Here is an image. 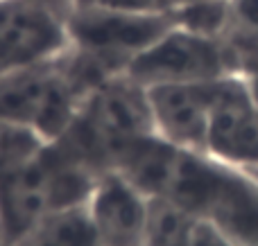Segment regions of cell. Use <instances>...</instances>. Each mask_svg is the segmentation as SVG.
Instances as JSON below:
<instances>
[{
  "label": "cell",
  "instance_id": "obj_1",
  "mask_svg": "<svg viewBox=\"0 0 258 246\" xmlns=\"http://www.w3.org/2000/svg\"><path fill=\"white\" fill-rule=\"evenodd\" d=\"M116 172L147 197H161L220 228L238 246H258V174L206 154L186 152L156 134L132 143Z\"/></svg>",
  "mask_w": 258,
  "mask_h": 246
},
{
  "label": "cell",
  "instance_id": "obj_2",
  "mask_svg": "<svg viewBox=\"0 0 258 246\" xmlns=\"http://www.w3.org/2000/svg\"><path fill=\"white\" fill-rule=\"evenodd\" d=\"M98 170L66 140L39 143L0 172V228L7 244L59 210L84 206Z\"/></svg>",
  "mask_w": 258,
  "mask_h": 246
},
{
  "label": "cell",
  "instance_id": "obj_3",
  "mask_svg": "<svg viewBox=\"0 0 258 246\" xmlns=\"http://www.w3.org/2000/svg\"><path fill=\"white\" fill-rule=\"evenodd\" d=\"M93 86L68 50L52 61L9 70L0 75V125L41 143L59 140Z\"/></svg>",
  "mask_w": 258,
  "mask_h": 246
},
{
  "label": "cell",
  "instance_id": "obj_4",
  "mask_svg": "<svg viewBox=\"0 0 258 246\" xmlns=\"http://www.w3.org/2000/svg\"><path fill=\"white\" fill-rule=\"evenodd\" d=\"M152 134L147 90L125 72L100 81L86 93L61 140L102 174L113 170L129 145Z\"/></svg>",
  "mask_w": 258,
  "mask_h": 246
},
{
  "label": "cell",
  "instance_id": "obj_5",
  "mask_svg": "<svg viewBox=\"0 0 258 246\" xmlns=\"http://www.w3.org/2000/svg\"><path fill=\"white\" fill-rule=\"evenodd\" d=\"M68 52L93 84L125 75L129 63L170 25V14L73 5L68 9Z\"/></svg>",
  "mask_w": 258,
  "mask_h": 246
},
{
  "label": "cell",
  "instance_id": "obj_6",
  "mask_svg": "<svg viewBox=\"0 0 258 246\" xmlns=\"http://www.w3.org/2000/svg\"><path fill=\"white\" fill-rule=\"evenodd\" d=\"M141 86L206 84L236 75L222 39H211L172 25L150 43L127 68Z\"/></svg>",
  "mask_w": 258,
  "mask_h": 246
},
{
  "label": "cell",
  "instance_id": "obj_7",
  "mask_svg": "<svg viewBox=\"0 0 258 246\" xmlns=\"http://www.w3.org/2000/svg\"><path fill=\"white\" fill-rule=\"evenodd\" d=\"M68 9L50 0H0V75L61 57Z\"/></svg>",
  "mask_w": 258,
  "mask_h": 246
},
{
  "label": "cell",
  "instance_id": "obj_8",
  "mask_svg": "<svg viewBox=\"0 0 258 246\" xmlns=\"http://www.w3.org/2000/svg\"><path fill=\"white\" fill-rule=\"evenodd\" d=\"M204 154L258 174V108L238 75L215 81Z\"/></svg>",
  "mask_w": 258,
  "mask_h": 246
},
{
  "label": "cell",
  "instance_id": "obj_9",
  "mask_svg": "<svg viewBox=\"0 0 258 246\" xmlns=\"http://www.w3.org/2000/svg\"><path fill=\"white\" fill-rule=\"evenodd\" d=\"M213 86L215 81L145 88L154 134L179 149L204 154Z\"/></svg>",
  "mask_w": 258,
  "mask_h": 246
},
{
  "label": "cell",
  "instance_id": "obj_10",
  "mask_svg": "<svg viewBox=\"0 0 258 246\" xmlns=\"http://www.w3.org/2000/svg\"><path fill=\"white\" fill-rule=\"evenodd\" d=\"M150 197L120 172L107 170L95 179L84 208L102 246H143Z\"/></svg>",
  "mask_w": 258,
  "mask_h": 246
},
{
  "label": "cell",
  "instance_id": "obj_11",
  "mask_svg": "<svg viewBox=\"0 0 258 246\" xmlns=\"http://www.w3.org/2000/svg\"><path fill=\"white\" fill-rule=\"evenodd\" d=\"M12 246H102L84 206L66 208L41 219Z\"/></svg>",
  "mask_w": 258,
  "mask_h": 246
},
{
  "label": "cell",
  "instance_id": "obj_12",
  "mask_svg": "<svg viewBox=\"0 0 258 246\" xmlns=\"http://www.w3.org/2000/svg\"><path fill=\"white\" fill-rule=\"evenodd\" d=\"M197 217L174 201L150 197L143 246H188Z\"/></svg>",
  "mask_w": 258,
  "mask_h": 246
},
{
  "label": "cell",
  "instance_id": "obj_13",
  "mask_svg": "<svg viewBox=\"0 0 258 246\" xmlns=\"http://www.w3.org/2000/svg\"><path fill=\"white\" fill-rule=\"evenodd\" d=\"M170 18L177 27L211 39H222L231 27V0H192L170 9Z\"/></svg>",
  "mask_w": 258,
  "mask_h": 246
},
{
  "label": "cell",
  "instance_id": "obj_14",
  "mask_svg": "<svg viewBox=\"0 0 258 246\" xmlns=\"http://www.w3.org/2000/svg\"><path fill=\"white\" fill-rule=\"evenodd\" d=\"M39 143L41 140H36L34 136L25 134V131L14 129V127H7V125H0V172L7 165L16 163L18 158H23L27 152H32ZM0 246H9L3 228H0Z\"/></svg>",
  "mask_w": 258,
  "mask_h": 246
},
{
  "label": "cell",
  "instance_id": "obj_15",
  "mask_svg": "<svg viewBox=\"0 0 258 246\" xmlns=\"http://www.w3.org/2000/svg\"><path fill=\"white\" fill-rule=\"evenodd\" d=\"M73 5H95L141 14H168L172 9V0H73Z\"/></svg>",
  "mask_w": 258,
  "mask_h": 246
},
{
  "label": "cell",
  "instance_id": "obj_16",
  "mask_svg": "<svg viewBox=\"0 0 258 246\" xmlns=\"http://www.w3.org/2000/svg\"><path fill=\"white\" fill-rule=\"evenodd\" d=\"M188 246H238V244L233 239H229L220 228H215L211 221L197 217Z\"/></svg>",
  "mask_w": 258,
  "mask_h": 246
},
{
  "label": "cell",
  "instance_id": "obj_17",
  "mask_svg": "<svg viewBox=\"0 0 258 246\" xmlns=\"http://www.w3.org/2000/svg\"><path fill=\"white\" fill-rule=\"evenodd\" d=\"M233 25L258 39V0H231Z\"/></svg>",
  "mask_w": 258,
  "mask_h": 246
},
{
  "label": "cell",
  "instance_id": "obj_18",
  "mask_svg": "<svg viewBox=\"0 0 258 246\" xmlns=\"http://www.w3.org/2000/svg\"><path fill=\"white\" fill-rule=\"evenodd\" d=\"M238 77L242 79V84H245L247 93H249L251 102H254V106L258 108V59L256 61H251L249 66H245L240 72H238Z\"/></svg>",
  "mask_w": 258,
  "mask_h": 246
},
{
  "label": "cell",
  "instance_id": "obj_19",
  "mask_svg": "<svg viewBox=\"0 0 258 246\" xmlns=\"http://www.w3.org/2000/svg\"><path fill=\"white\" fill-rule=\"evenodd\" d=\"M181 3H192V0H172V9L177 7V5H181Z\"/></svg>",
  "mask_w": 258,
  "mask_h": 246
}]
</instances>
